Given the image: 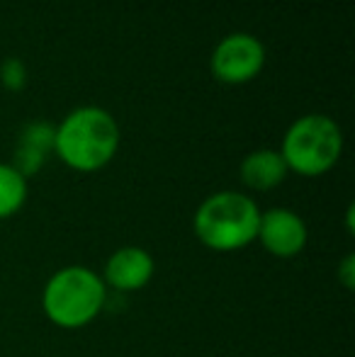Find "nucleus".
Instances as JSON below:
<instances>
[{
	"label": "nucleus",
	"instance_id": "nucleus-1",
	"mask_svg": "<svg viewBox=\"0 0 355 357\" xmlns=\"http://www.w3.org/2000/svg\"><path fill=\"white\" fill-rule=\"evenodd\" d=\"M119 124L105 107L83 105L76 107L56 124L54 134V153L71 170L78 173H95L103 170L117 155Z\"/></svg>",
	"mask_w": 355,
	"mask_h": 357
},
{
	"label": "nucleus",
	"instance_id": "nucleus-8",
	"mask_svg": "<svg viewBox=\"0 0 355 357\" xmlns=\"http://www.w3.org/2000/svg\"><path fill=\"white\" fill-rule=\"evenodd\" d=\"M54 134L56 127L49 122H29L22 129L17 142V151H15V163L13 168L20 175L29 178V175L39 173L49 153H54Z\"/></svg>",
	"mask_w": 355,
	"mask_h": 357
},
{
	"label": "nucleus",
	"instance_id": "nucleus-10",
	"mask_svg": "<svg viewBox=\"0 0 355 357\" xmlns=\"http://www.w3.org/2000/svg\"><path fill=\"white\" fill-rule=\"evenodd\" d=\"M27 202V178L13 168V163H0V221L10 219Z\"/></svg>",
	"mask_w": 355,
	"mask_h": 357
},
{
	"label": "nucleus",
	"instance_id": "nucleus-11",
	"mask_svg": "<svg viewBox=\"0 0 355 357\" xmlns=\"http://www.w3.org/2000/svg\"><path fill=\"white\" fill-rule=\"evenodd\" d=\"M0 83L8 90H13V93L22 90L24 83H27V68H24V63L20 61V59H8V61H3V66H0Z\"/></svg>",
	"mask_w": 355,
	"mask_h": 357
},
{
	"label": "nucleus",
	"instance_id": "nucleus-4",
	"mask_svg": "<svg viewBox=\"0 0 355 357\" xmlns=\"http://www.w3.org/2000/svg\"><path fill=\"white\" fill-rule=\"evenodd\" d=\"M343 153V132L326 114H304L287 127L280 146L289 173L302 178L326 175Z\"/></svg>",
	"mask_w": 355,
	"mask_h": 357
},
{
	"label": "nucleus",
	"instance_id": "nucleus-2",
	"mask_svg": "<svg viewBox=\"0 0 355 357\" xmlns=\"http://www.w3.org/2000/svg\"><path fill=\"white\" fill-rule=\"evenodd\" d=\"M261 209L256 199L236 190H222L204 199L192 216L197 241L217 253H234L251 245L258 236Z\"/></svg>",
	"mask_w": 355,
	"mask_h": 357
},
{
	"label": "nucleus",
	"instance_id": "nucleus-9",
	"mask_svg": "<svg viewBox=\"0 0 355 357\" xmlns=\"http://www.w3.org/2000/svg\"><path fill=\"white\" fill-rule=\"evenodd\" d=\"M287 165H285L280 151L275 149H258L251 151L246 158L239 165V175H241V183L248 190H256V192H268L275 190L278 185L285 183L287 178Z\"/></svg>",
	"mask_w": 355,
	"mask_h": 357
},
{
	"label": "nucleus",
	"instance_id": "nucleus-12",
	"mask_svg": "<svg viewBox=\"0 0 355 357\" xmlns=\"http://www.w3.org/2000/svg\"><path fill=\"white\" fill-rule=\"evenodd\" d=\"M336 275H338V282H341L346 289H353L355 287V258L353 253H348L343 258V263L336 268Z\"/></svg>",
	"mask_w": 355,
	"mask_h": 357
},
{
	"label": "nucleus",
	"instance_id": "nucleus-3",
	"mask_svg": "<svg viewBox=\"0 0 355 357\" xmlns=\"http://www.w3.org/2000/svg\"><path fill=\"white\" fill-rule=\"evenodd\" d=\"M107 287L95 270L66 265L47 280L42 291L44 316L63 331H78L93 324L105 309Z\"/></svg>",
	"mask_w": 355,
	"mask_h": 357
},
{
	"label": "nucleus",
	"instance_id": "nucleus-6",
	"mask_svg": "<svg viewBox=\"0 0 355 357\" xmlns=\"http://www.w3.org/2000/svg\"><path fill=\"white\" fill-rule=\"evenodd\" d=\"M256 241H261L273 258H297L309 241V229L297 212L287 207H273L261 212Z\"/></svg>",
	"mask_w": 355,
	"mask_h": 357
},
{
	"label": "nucleus",
	"instance_id": "nucleus-7",
	"mask_svg": "<svg viewBox=\"0 0 355 357\" xmlns=\"http://www.w3.org/2000/svg\"><path fill=\"white\" fill-rule=\"evenodd\" d=\"M153 273H156V263L149 250L139 248V245H124L109 255L100 278H103L105 287L129 294V291L144 289L151 282Z\"/></svg>",
	"mask_w": 355,
	"mask_h": 357
},
{
	"label": "nucleus",
	"instance_id": "nucleus-5",
	"mask_svg": "<svg viewBox=\"0 0 355 357\" xmlns=\"http://www.w3.org/2000/svg\"><path fill=\"white\" fill-rule=\"evenodd\" d=\"M266 66V47L248 32H232L214 47L209 71L219 83L241 85L258 78Z\"/></svg>",
	"mask_w": 355,
	"mask_h": 357
}]
</instances>
